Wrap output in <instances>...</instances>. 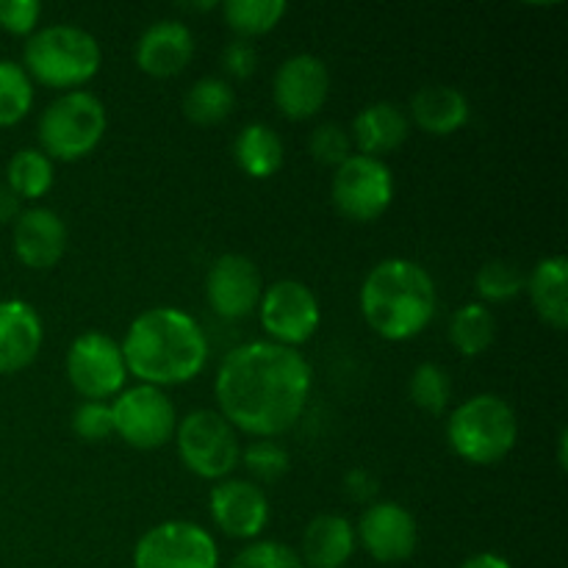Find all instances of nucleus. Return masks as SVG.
<instances>
[{
	"instance_id": "12",
	"label": "nucleus",
	"mask_w": 568,
	"mask_h": 568,
	"mask_svg": "<svg viewBox=\"0 0 568 568\" xmlns=\"http://www.w3.org/2000/svg\"><path fill=\"white\" fill-rule=\"evenodd\" d=\"M258 320L270 342L281 347L297 349L300 344L311 342L320 331L322 308L316 294L303 281H275L264 286L258 303Z\"/></svg>"
},
{
	"instance_id": "38",
	"label": "nucleus",
	"mask_w": 568,
	"mask_h": 568,
	"mask_svg": "<svg viewBox=\"0 0 568 568\" xmlns=\"http://www.w3.org/2000/svg\"><path fill=\"white\" fill-rule=\"evenodd\" d=\"M377 491H381V483H377V477L372 475V471L349 469L347 475H344V494H347L353 503H372V499L377 497Z\"/></svg>"
},
{
	"instance_id": "2",
	"label": "nucleus",
	"mask_w": 568,
	"mask_h": 568,
	"mask_svg": "<svg viewBox=\"0 0 568 568\" xmlns=\"http://www.w3.org/2000/svg\"><path fill=\"white\" fill-rule=\"evenodd\" d=\"M128 377L164 392L194 381L209 364V336L192 314L175 305H159L128 325L120 344Z\"/></svg>"
},
{
	"instance_id": "34",
	"label": "nucleus",
	"mask_w": 568,
	"mask_h": 568,
	"mask_svg": "<svg viewBox=\"0 0 568 568\" xmlns=\"http://www.w3.org/2000/svg\"><path fill=\"white\" fill-rule=\"evenodd\" d=\"M231 568H305L300 555L281 541H253L236 555Z\"/></svg>"
},
{
	"instance_id": "15",
	"label": "nucleus",
	"mask_w": 568,
	"mask_h": 568,
	"mask_svg": "<svg viewBox=\"0 0 568 568\" xmlns=\"http://www.w3.org/2000/svg\"><path fill=\"white\" fill-rule=\"evenodd\" d=\"M264 277L247 255H220L205 275V300L222 320H247L253 311H258Z\"/></svg>"
},
{
	"instance_id": "35",
	"label": "nucleus",
	"mask_w": 568,
	"mask_h": 568,
	"mask_svg": "<svg viewBox=\"0 0 568 568\" xmlns=\"http://www.w3.org/2000/svg\"><path fill=\"white\" fill-rule=\"evenodd\" d=\"M72 433L81 442H105L114 436V416H111L109 403H81L72 410Z\"/></svg>"
},
{
	"instance_id": "11",
	"label": "nucleus",
	"mask_w": 568,
	"mask_h": 568,
	"mask_svg": "<svg viewBox=\"0 0 568 568\" xmlns=\"http://www.w3.org/2000/svg\"><path fill=\"white\" fill-rule=\"evenodd\" d=\"M133 568H220V549L194 521H161L133 547Z\"/></svg>"
},
{
	"instance_id": "17",
	"label": "nucleus",
	"mask_w": 568,
	"mask_h": 568,
	"mask_svg": "<svg viewBox=\"0 0 568 568\" xmlns=\"http://www.w3.org/2000/svg\"><path fill=\"white\" fill-rule=\"evenodd\" d=\"M67 244H70V233L55 211L33 205V209L20 211L14 220L11 247H14L17 261L28 270H53L64 258Z\"/></svg>"
},
{
	"instance_id": "27",
	"label": "nucleus",
	"mask_w": 568,
	"mask_h": 568,
	"mask_svg": "<svg viewBox=\"0 0 568 568\" xmlns=\"http://www.w3.org/2000/svg\"><path fill=\"white\" fill-rule=\"evenodd\" d=\"M53 161L37 148L17 150L6 164V186L20 200H42L53 189Z\"/></svg>"
},
{
	"instance_id": "30",
	"label": "nucleus",
	"mask_w": 568,
	"mask_h": 568,
	"mask_svg": "<svg viewBox=\"0 0 568 568\" xmlns=\"http://www.w3.org/2000/svg\"><path fill=\"white\" fill-rule=\"evenodd\" d=\"M33 109V81L22 64L0 61V128H11Z\"/></svg>"
},
{
	"instance_id": "26",
	"label": "nucleus",
	"mask_w": 568,
	"mask_h": 568,
	"mask_svg": "<svg viewBox=\"0 0 568 568\" xmlns=\"http://www.w3.org/2000/svg\"><path fill=\"white\" fill-rule=\"evenodd\" d=\"M233 105H236V94L225 78H200L183 98V114L189 122L200 128L220 125L231 116Z\"/></svg>"
},
{
	"instance_id": "24",
	"label": "nucleus",
	"mask_w": 568,
	"mask_h": 568,
	"mask_svg": "<svg viewBox=\"0 0 568 568\" xmlns=\"http://www.w3.org/2000/svg\"><path fill=\"white\" fill-rule=\"evenodd\" d=\"M233 159L244 175L264 181L283 166V142L275 128L264 122H250L233 142Z\"/></svg>"
},
{
	"instance_id": "19",
	"label": "nucleus",
	"mask_w": 568,
	"mask_h": 568,
	"mask_svg": "<svg viewBox=\"0 0 568 568\" xmlns=\"http://www.w3.org/2000/svg\"><path fill=\"white\" fill-rule=\"evenodd\" d=\"M194 55V37L186 22L159 20L139 37L136 67L150 78H175Z\"/></svg>"
},
{
	"instance_id": "3",
	"label": "nucleus",
	"mask_w": 568,
	"mask_h": 568,
	"mask_svg": "<svg viewBox=\"0 0 568 568\" xmlns=\"http://www.w3.org/2000/svg\"><path fill=\"white\" fill-rule=\"evenodd\" d=\"M361 316L386 342H410L436 316V281L410 258H386L361 283Z\"/></svg>"
},
{
	"instance_id": "9",
	"label": "nucleus",
	"mask_w": 568,
	"mask_h": 568,
	"mask_svg": "<svg viewBox=\"0 0 568 568\" xmlns=\"http://www.w3.org/2000/svg\"><path fill=\"white\" fill-rule=\"evenodd\" d=\"M109 405L114 416V436H120L128 447L153 453L175 436V405L161 388L136 383L131 388H122Z\"/></svg>"
},
{
	"instance_id": "41",
	"label": "nucleus",
	"mask_w": 568,
	"mask_h": 568,
	"mask_svg": "<svg viewBox=\"0 0 568 568\" xmlns=\"http://www.w3.org/2000/svg\"><path fill=\"white\" fill-rule=\"evenodd\" d=\"M566 449H568V433L560 430V436H558V466H560V469H566V466H568Z\"/></svg>"
},
{
	"instance_id": "36",
	"label": "nucleus",
	"mask_w": 568,
	"mask_h": 568,
	"mask_svg": "<svg viewBox=\"0 0 568 568\" xmlns=\"http://www.w3.org/2000/svg\"><path fill=\"white\" fill-rule=\"evenodd\" d=\"M42 17L39 0H0V28L11 37H31Z\"/></svg>"
},
{
	"instance_id": "1",
	"label": "nucleus",
	"mask_w": 568,
	"mask_h": 568,
	"mask_svg": "<svg viewBox=\"0 0 568 568\" xmlns=\"http://www.w3.org/2000/svg\"><path fill=\"white\" fill-rule=\"evenodd\" d=\"M314 369L292 347L247 342L222 358L214 377L220 414L233 430L275 438L292 430L308 405Z\"/></svg>"
},
{
	"instance_id": "31",
	"label": "nucleus",
	"mask_w": 568,
	"mask_h": 568,
	"mask_svg": "<svg viewBox=\"0 0 568 568\" xmlns=\"http://www.w3.org/2000/svg\"><path fill=\"white\" fill-rule=\"evenodd\" d=\"M527 275L514 264V261H488L486 266H480V272L475 275V292L477 297L486 303H508V300L519 297L525 292Z\"/></svg>"
},
{
	"instance_id": "29",
	"label": "nucleus",
	"mask_w": 568,
	"mask_h": 568,
	"mask_svg": "<svg viewBox=\"0 0 568 568\" xmlns=\"http://www.w3.org/2000/svg\"><path fill=\"white\" fill-rule=\"evenodd\" d=\"M408 397L425 414L442 416L453 399V377L442 364H433V361L419 364L410 372Z\"/></svg>"
},
{
	"instance_id": "33",
	"label": "nucleus",
	"mask_w": 568,
	"mask_h": 568,
	"mask_svg": "<svg viewBox=\"0 0 568 568\" xmlns=\"http://www.w3.org/2000/svg\"><path fill=\"white\" fill-rule=\"evenodd\" d=\"M308 150L311 155H314L316 164L333 166V170H336V166H342L344 161L353 155V139H349V133L344 131L342 125H336V122H325V125L314 128Z\"/></svg>"
},
{
	"instance_id": "28",
	"label": "nucleus",
	"mask_w": 568,
	"mask_h": 568,
	"mask_svg": "<svg viewBox=\"0 0 568 568\" xmlns=\"http://www.w3.org/2000/svg\"><path fill=\"white\" fill-rule=\"evenodd\" d=\"M286 0H227L222 6L227 28L244 42L275 31L283 17H286Z\"/></svg>"
},
{
	"instance_id": "40",
	"label": "nucleus",
	"mask_w": 568,
	"mask_h": 568,
	"mask_svg": "<svg viewBox=\"0 0 568 568\" xmlns=\"http://www.w3.org/2000/svg\"><path fill=\"white\" fill-rule=\"evenodd\" d=\"M460 568H514V566H510L503 555L480 552V555H471V558H466L464 564H460Z\"/></svg>"
},
{
	"instance_id": "22",
	"label": "nucleus",
	"mask_w": 568,
	"mask_h": 568,
	"mask_svg": "<svg viewBox=\"0 0 568 568\" xmlns=\"http://www.w3.org/2000/svg\"><path fill=\"white\" fill-rule=\"evenodd\" d=\"M410 122L399 105L394 103H372L361 109L353 120V142L358 144L361 155L381 159L403 148L408 139Z\"/></svg>"
},
{
	"instance_id": "10",
	"label": "nucleus",
	"mask_w": 568,
	"mask_h": 568,
	"mask_svg": "<svg viewBox=\"0 0 568 568\" xmlns=\"http://www.w3.org/2000/svg\"><path fill=\"white\" fill-rule=\"evenodd\" d=\"M67 381L87 403H105L125 388L128 369L120 344L100 331H87L67 349Z\"/></svg>"
},
{
	"instance_id": "18",
	"label": "nucleus",
	"mask_w": 568,
	"mask_h": 568,
	"mask_svg": "<svg viewBox=\"0 0 568 568\" xmlns=\"http://www.w3.org/2000/svg\"><path fill=\"white\" fill-rule=\"evenodd\" d=\"M44 325L26 300H0V375H17L39 358Z\"/></svg>"
},
{
	"instance_id": "6",
	"label": "nucleus",
	"mask_w": 568,
	"mask_h": 568,
	"mask_svg": "<svg viewBox=\"0 0 568 568\" xmlns=\"http://www.w3.org/2000/svg\"><path fill=\"white\" fill-rule=\"evenodd\" d=\"M109 128V114L98 94L64 92L39 116V150L50 161H81L100 148Z\"/></svg>"
},
{
	"instance_id": "14",
	"label": "nucleus",
	"mask_w": 568,
	"mask_h": 568,
	"mask_svg": "<svg viewBox=\"0 0 568 568\" xmlns=\"http://www.w3.org/2000/svg\"><path fill=\"white\" fill-rule=\"evenodd\" d=\"M355 538L377 564H405L419 547V525L399 503H372L361 514Z\"/></svg>"
},
{
	"instance_id": "5",
	"label": "nucleus",
	"mask_w": 568,
	"mask_h": 568,
	"mask_svg": "<svg viewBox=\"0 0 568 568\" xmlns=\"http://www.w3.org/2000/svg\"><path fill=\"white\" fill-rule=\"evenodd\" d=\"M519 442V419L499 394H475L447 419V444L471 466H494L508 458Z\"/></svg>"
},
{
	"instance_id": "7",
	"label": "nucleus",
	"mask_w": 568,
	"mask_h": 568,
	"mask_svg": "<svg viewBox=\"0 0 568 568\" xmlns=\"http://www.w3.org/2000/svg\"><path fill=\"white\" fill-rule=\"evenodd\" d=\"M181 464L200 480H225L242 460V444L236 430L220 410L200 408L183 416L175 427Z\"/></svg>"
},
{
	"instance_id": "32",
	"label": "nucleus",
	"mask_w": 568,
	"mask_h": 568,
	"mask_svg": "<svg viewBox=\"0 0 568 568\" xmlns=\"http://www.w3.org/2000/svg\"><path fill=\"white\" fill-rule=\"evenodd\" d=\"M242 464L258 483H275L288 471L292 460L288 453L272 438H255L247 449H242Z\"/></svg>"
},
{
	"instance_id": "37",
	"label": "nucleus",
	"mask_w": 568,
	"mask_h": 568,
	"mask_svg": "<svg viewBox=\"0 0 568 568\" xmlns=\"http://www.w3.org/2000/svg\"><path fill=\"white\" fill-rule=\"evenodd\" d=\"M258 67V50L253 48V42H244V39H233L225 50H222V70L233 81H247L250 75Z\"/></svg>"
},
{
	"instance_id": "42",
	"label": "nucleus",
	"mask_w": 568,
	"mask_h": 568,
	"mask_svg": "<svg viewBox=\"0 0 568 568\" xmlns=\"http://www.w3.org/2000/svg\"><path fill=\"white\" fill-rule=\"evenodd\" d=\"M214 6L216 3H211V0H209V3H186L183 9H186V11H209V9H214Z\"/></svg>"
},
{
	"instance_id": "39",
	"label": "nucleus",
	"mask_w": 568,
	"mask_h": 568,
	"mask_svg": "<svg viewBox=\"0 0 568 568\" xmlns=\"http://www.w3.org/2000/svg\"><path fill=\"white\" fill-rule=\"evenodd\" d=\"M20 216V197L6 183H0V225L14 222Z\"/></svg>"
},
{
	"instance_id": "21",
	"label": "nucleus",
	"mask_w": 568,
	"mask_h": 568,
	"mask_svg": "<svg viewBox=\"0 0 568 568\" xmlns=\"http://www.w3.org/2000/svg\"><path fill=\"white\" fill-rule=\"evenodd\" d=\"M538 320L552 331L564 333L568 327V258L549 255L541 258L525 283Z\"/></svg>"
},
{
	"instance_id": "4",
	"label": "nucleus",
	"mask_w": 568,
	"mask_h": 568,
	"mask_svg": "<svg viewBox=\"0 0 568 568\" xmlns=\"http://www.w3.org/2000/svg\"><path fill=\"white\" fill-rule=\"evenodd\" d=\"M103 64L98 39L78 26L37 28L22 50V70L31 81L75 92L92 81Z\"/></svg>"
},
{
	"instance_id": "16",
	"label": "nucleus",
	"mask_w": 568,
	"mask_h": 568,
	"mask_svg": "<svg viewBox=\"0 0 568 568\" xmlns=\"http://www.w3.org/2000/svg\"><path fill=\"white\" fill-rule=\"evenodd\" d=\"M209 510L216 530L236 541H258L270 525V499L253 480L225 477L216 483L209 494Z\"/></svg>"
},
{
	"instance_id": "20",
	"label": "nucleus",
	"mask_w": 568,
	"mask_h": 568,
	"mask_svg": "<svg viewBox=\"0 0 568 568\" xmlns=\"http://www.w3.org/2000/svg\"><path fill=\"white\" fill-rule=\"evenodd\" d=\"M358 538L347 516L320 514L308 521L303 532V566L311 568H342L353 558Z\"/></svg>"
},
{
	"instance_id": "25",
	"label": "nucleus",
	"mask_w": 568,
	"mask_h": 568,
	"mask_svg": "<svg viewBox=\"0 0 568 568\" xmlns=\"http://www.w3.org/2000/svg\"><path fill=\"white\" fill-rule=\"evenodd\" d=\"M449 344L464 358H477L486 353L497 338V320L483 303H466L449 320Z\"/></svg>"
},
{
	"instance_id": "23",
	"label": "nucleus",
	"mask_w": 568,
	"mask_h": 568,
	"mask_svg": "<svg viewBox=\"0 0 568 568\" xmlns=\"http://www.w3.org/2000/svg\"><path fill=\"white\" fill-rule=\"evenodd\" d=\"M469 100L460 89L447 87V83H430L422 87L410 98V116L416 125L430 136H449L458 133L469 122Z\"/></svg>"
},
{
	"instance_id": "8",
	"label": "nucleus",
	"mask_w": 568,
	"mask_h": 568,
	"mask_svg": "<svg viewBox=\"0 0 568 568\" xmlns=\"http://www.w3.org/2000/svg\"><path fill=\"white\" fill-rule=\"evenodd\" d=\"M331 200L338 214L349 222H375L394 203V172L383 159L349 155L336 166L331 183Z\"/></svg>"
},
{
	"instance_id": "13",
	"label": "nucleus",
	"mask_w": 568,
	"mask_h": 568,
	"mask_svg": "<svg viewBox=\"0 0 568 568\" xmlns=\"http://www.w3.org/2000/svg\"><path fill=\"white\" fill-rule=\"evenodd\" d=\"M331 94V72L325 61L311 53H297L277 67L272 78V100L286 120L303 122L322 111Z\"/></svg>"
}]
</instances>
